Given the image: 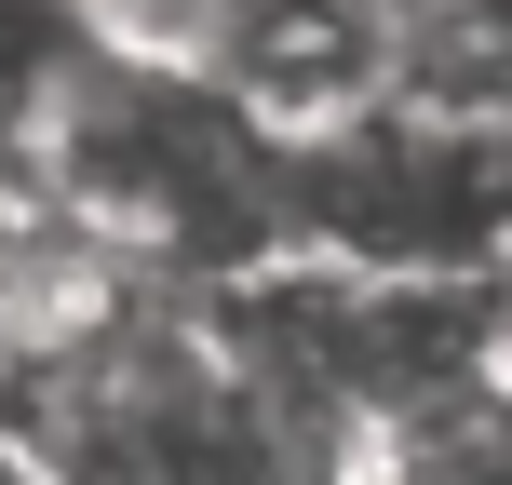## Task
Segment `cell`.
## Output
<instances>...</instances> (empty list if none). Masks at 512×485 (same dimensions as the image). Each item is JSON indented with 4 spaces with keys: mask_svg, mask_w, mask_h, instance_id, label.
Instances as JSON below:
<instances>
[{
    "mask_svg": "<svg viewBox=\"0 0 512 485\" xmlns=\"http://www.w3.org/2000/svg\"><path fill=\"white\" fill-rule=\"evenodd\" d=\"M351 485H512V364L432 391L405 418H378L351 445Z\"/></svg>",
    "mask_w": 512,
    "mask_h": 485,
    "instance_id": "obj_2",
    "label": "cell"
},
{
    "mask_svg": "<svg viewBox=\"0 0 512 485\" xmlns=\"http://www.w3.org/2000/svg\"><path fill=\"white\" fill-rule=\"evenodd\" d=\"M27 176L54 189L81 243H108L149 283H256L283 256H310L297 230V135L256 95L203 68H135V54H81L68 95L27 122Z\"/></svg>",
    "mask_w": 512,
    "mask_h": 485,
    "instance_id": "obj_1",
    "label": "cell"
},
{
    "mask_svg": "<svg viewBox=\"0 0 512 485\" xmlns=\"http://www.w3.org/2000/svg\"><path fill=\"white\" fill-rule=\"evenodd\" d=\"M95 54H135V68H203L243 81V54L283 27V0H81Z\"/></svg>",
    "mask_w": 512,
    "mask_h": 485,
    "instance_id": "obj_3",
    "label": "cell"
}]
</instances>
